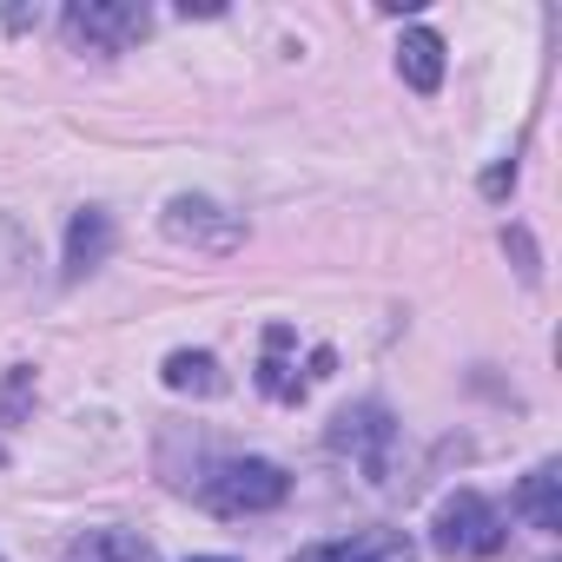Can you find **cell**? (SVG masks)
<instances>
[{
  "label": "cell",
  "instance_id": "cell-1",
  "mask_svg": "<svg viewBox=\"0 0 562 562\" xmlns=\"http://www.w3.org/2000/svg\"><path fill=\"white\" fill-rule=\"evenodd\" d=\"M285 496H292V476L271 457H225L199 476V503L212 516H258V509H278Z\"/></svg>",
  "mask_w": 562,
  "mask_h": 562
},
{
  "label": "cell",
  "instance_id": "cell-2",
  "mask_svg": "<svg viewBox=\"0 0 562 562\" xmlns=\"http://www.w3.org/2000/svg\"><path fill=\"white\" fill-rule=\"evenodd\" d=\"M503 536H509V522H503V516H496V503H490V496H476V490L443 496V503H437V516H430V549H437V555H450V562H483V555H496V549H503Z\"/></svg>",
  "mask_w": 562,
  "mask_h": 562
},
{
  "label": "cell",
  "instance_id": "cell-3",
  "mask_svg": "<svg viewBox=\"0 0 562 562\" xmlns=\"http://www.w3.org/2000/svg\"><path fill=\"white\" fill-rule=\"evenodd\" d=\"M391 443H397V424H391V411H384V404H351V411H338V424H331V450H338V457H351L371 483H384Z\"/></svg>",
  "mask_w": 562,
  "mask_h": 562
},
{
  "label": "cell",
  "instance_id": "cell-4",
  "mask_svg": "<svg viewBox=\"0 0 562 562\" xmlns=\"http://www.w3.org/2000/svg\"><path fill=\"white\" fill-rule=\"evenodd\" d=\"M146 27H153L146 8H113V0H74L67 8V34L87 47H133L146 41Z\"/></svg>",
  "mask_w": 562,
  "mask_h": 562
},
{
  "label": "cell",
  "instance_id": "cell-5",
  "mask_svg": "<svg viewBox=\"0 0 562 562\" xmlns=\"http://www.w3.org/2000/svg\"><path fill=\"white\" fill-rule=\"evenodd\" d=\"M166 238L199 245V251H232L238 245V218L218 212L212 199H172L166 205Z\"/></svg>",
  "mask_w": 562,
  "mask_h": 562
},
{
  "label": "cell",
  "instance_id": "cell-6",
  "mask_svg": "<svg viewBox=\"0 0 562 562\" xmlns=\"http://www.w3.org/2000/svg\"><path fill=\"white\" fill-rule=\"evenodd\" d=\"M292 562H417L404 529H364V536H338V542H312Z\"/></svg>",
  "mask_w": 562,
  "mask_h": 562
},
{
  "label": "cell",
  "instance_id": "cell-7",
  "mask_svg": "<svg viewBox=\"0 0 562 562\" xmlns=\"http://www.w3.org/2000/svg\"><path fill=\"white\" fill-rule=\"evenodd\" d=\"M509 503H516V516H529L542 536H555V529H562V470H555V463H536V470L516 483Z\"/></svg>",
  "mask_w": 562,
  "mask_h": 562
},
{
  "label": "cell",
  "instance_id": "cell-8",
  "mask_svg": "<svg viewBox=\"0 0 562 562\" xmlns=\"http://www.w3.org/2000/svg\"><path fill=\"white\" fill-rule=\"evenodd\" d=\"M106 251H113V218L106 212H74V225H67V278H87L93 265H106Z\"/></svg>",
  "mask_w": 562,
  "mask_h": 562
},
{
  "label": "cell",
  "instance_id": "cell-9",
  "mask_svg": "<svg viewBox=\"0 0 562 562\" xmlns=\"http://www.w3.org/2000/svg\"><path fill=\"white\" fill-rule=\"evenodd\" d=\"M60 562H159V549L133 529H87V536L67 542Z\"/></svg>",
  "mask_w": 562,
  "mask_h": 562
},
{
  "label": "cell",
  "instance_id": "cell-10",
  "mask_svg": "<svg viewBox=\"0 0 562 562\" xmlns=\"http://www.w3.org/2000/svg\"><path fill=\"white\" fill-rule=\"evenodd\" d=\"M397 74H404V87L437 93V87H443V41H437L430 27H411V34L397 41Z\"/></svg>",
  "mask_w": 562,
  "mask_h": 562
},
{
  "label": "cell",
  "instance_id": "cell-11",
  "mask_svg": "<svg viewBox=\"0 0 562 562\" xmlns=\"http://www.w3.org/2000/svg\"><path fill=\"white\" fill-rule=\"evenodd\" d=\"M159 378H166V391H179V397H218V391H225L212 351H172Z\"/></svg>",
  "mask_w": 562,
  "mask_h": 562
},
{
  "label": "cell",
  "instance_id": "cell-12",
  "mask_svg": "<svg viewBox=\"0 0 562 562\" xmlns=\"http://www.w3.org/2000/svg\"><path fill=\"white\" fill-rule=\"evenodd\" d=\"M509 179H516V166H490V172H483V192H490V199H503V192H509Z\"/></svg>",
  "mask_w": 562,
  "mask_h": 562
},
{
  "label": "cell",
  "instance_id": "cell-13",
  "mask_svg": "<svg viewBox=\"0 0 562 562\" xmlns=\"http://www.w3.org/2000/svg\"><path fill=\"white\" fill-rule=\"evenodd\" d=\"M192 562H232V555H192Z\"/></svg>",
  "mask_w": 562,
  "mask_h": 562
}]
</instances>
